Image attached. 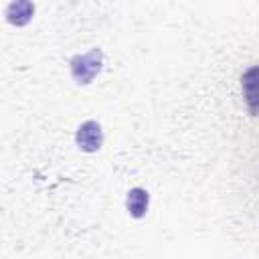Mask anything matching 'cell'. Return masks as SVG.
I'll list each match as a JSON object with an SVG mask.
<instances>
[{"instance_id":"obj_1","label":"cell","mask_w":259,"mask_h":259,"mask_svg":"<svg viewBox=\"0 0 259 259\" xmlns=\"http://www.w3.org/2000/svg\"><path fill=\"white\" fill-rule=\"evenodd\" d=\"M103 67V53L99 49H91L85 55H77L71 59V75L79 85H89L95 75Z\"/></svg>"},{"instance_id":"obj_2","label":"cell","mask_w":259,"mask_h":259,"mask_svg":"<svg viewBox=\"0 0 259 259\" xmlns=\"http://www.w3.org/2000/svg\"><path fill=\"white\" fill-rule=\"evenodd\" d=\"M75 142L83 152H89V154L97 152L103 146V130H101V125L97 121H93V119L83 121L75 132Z\"/></svg>"},{"instance_id":"obj_3","label":"cell","mask_w":259,"mask_h":259,"mask_svg":"<svg viewBox=\"0 0 259 259\" xmlns=\"http://www.w3.org/2000/svg\"><path fill=\"white\" fill-rule=\"evenodd\" d=\"M34 14V4L28 2V0H16V2H10L8 8H6V20L14 26H24L28 24V20L32 18Z\"/></svg>"},{"instance_id":"obj_4","label":"cell","mask_w":259,"mask_h":259,"mask_svg":"<svg viewBox=\"0 0 259 259\" xmlns=\"http://www.w3.org/2000/svg\"><path fill=\"white\" fill-rule=\"evenodd\" d=\"M148 204H150V194L144 188H132L125 196V206L127 212L134 219H142L148 212Z\"/></svg>"},{"instance_id":"obj_5","label":"cell","mask_w":259,"mask_h":259,"mask_svg":"<svg viewBox=\"0 0 259 259\" xmlns=\"http://www.w3.org/2000/svg\"><path fill=\"white\" fill-rule=\"evenodd\" d=\"M241 87H243V93H257L259 91V65L251 67L249 71L243 73Z\"/></svg>"},{"instance_id":"obj_6","label":"cell","mask_w":259,"mask_h":259,"mask_svg":"<svg viewBox=\"0 0 259 259\" xmlns=\"http://www.w3.org/2000/svg\"><path fill=\"white\" fill-rule=\"evenodd\" d=\"M245 101H247V107L253 115L259 113V91L257 93H245Z\"/></svg>"}]
</instances>
